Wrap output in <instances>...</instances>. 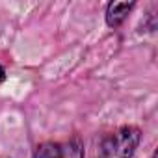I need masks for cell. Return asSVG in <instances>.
I'll return each mask as SVG.
<instances>
[{
	"instance_id": "3957f363",
	"label": "cell",
	"mask_w": 158,
	"mask_h": 158,
	"mask_svg": "<svg viewBox=\"0 0 158 158\" xmlns=\"http://www.w3.org/2000/svg\"><path fill=\"white\" fill-rule=\"evenodd\" d=\"M134 6H136L134 2H110L106 8V24L110 28L121 26Z\"/></svg>"
},
{
	"instance_id": "6da1fadb",
	"label": "cell",
	"mask_w": 158,
	"mask_h": 158,
	"mask_svg": "<svg viewBox=\"0 0 158 158\" xmlns=\"http://www.w3.org/2000/svg\"><path fill=\"white\" fill-rule=\"evenodd\" d=\"M141 141L138 127H121L102 138L99 145V158H132Z\"/></svg>"
},
{
	"instance_id": "7a4b0ae2",
	"label": "cell",
	"mask_w": 158,
	"mask_h": 158,
	"mask_svg": "<svg viewBox=\"0 0 158 158\" xmlns=\"http://www.w3.org/2000/svg\"><path fill=\"white\" fill-rule=\"evenodd\" d=\"M34 158H84V145L78 138L67 141H47L37 147Z\"/></svg>"
}]
</instances>
